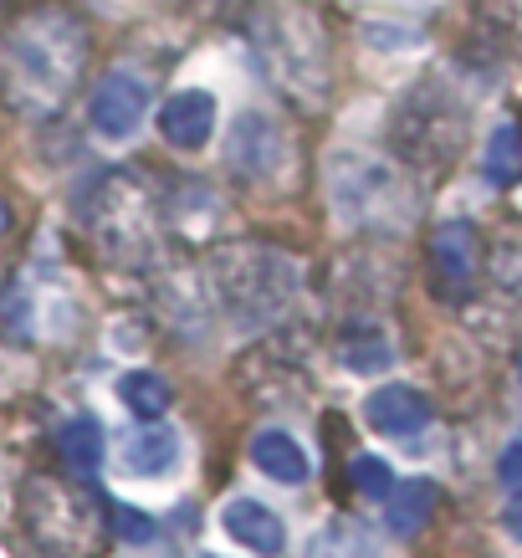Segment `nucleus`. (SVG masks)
I'll use <instances>...</instances> for the list:
<instances>
[{
	"label": "nucleus",
	"instance_id": "1",
	"mask_svg": "<svg viewBox=\"0 0 522 558\" xmlns=\"http://www.w3.org/2000/svg\"><path fill=\"white\" fill-rule=\"evenodd\" d=\"M83 21L72 11H57V5H36L0 36V98L26 119H47L68 102L72 83L83 77Z\"/></svg>",
	"mask_w": 522,
	"mask_h": 558
},
{
	"label": "nucleus",
	"instance_id": "2",
	"mask_svg": "<svg viewBox=\"0 0 522 558\" xmlns=\"http://www.w3.org/2000/svg\"><path fill=\"white\" fill-rule=\"evenodd\" d=\"M21 518L32 527V538L41 548H51L57 558H93L98 554L108 518L93 497L72 492L68 482H51V476H32L21 492Z\"/></svg>",
	"mask_w": 522,
	"mask_h": 558
},
{
	"label": "nucleus",
	"instance_id": "3",
	"mask_svg": "<svg viewBox=\"0 0 522 558\" xmlns=\"http://www.w3.org/2000/svg\"><path fill=\"white\" fill-rule=\"evenodd\" d=\"M436 134L461 144V138H466V119H461V108H456L440 87H425V93H415V98L400 108V119H394V144H400L410 159L451 165V149H446Z\"/></svg>",
	"mask_w": 522,
	"mask_h": 558
},
{
	"label": "nucleus",
	"instance_id": "4",
	"mask_svg": "<svg viewBox=\"0 0 522 558\" xmlns=\"http://www.w3.org/2000/svg\"><path fill=\"white\" fill-rule=\"evenodd\" d=\"M144 113H149V87L134 72H108L87 102V119L102 138H129L144 123Z\"/></svg>",
	"mask_w": 522,
	"mask_h": 558
},
{
	"label": "nucleus",
	"instance_id": "5",
	"mask_svg": "<svg viewBox=\"0 0 522 558\" xmlns=\"http://www.w3.org/2000/svg\"><path fill=\"white\" fill-rule=\"evenodd\" d=\"M364 421H369L379 436H415V430L430 425V400L410 385H385L364 400Z\"/></svg>",
	"mask_w": 522,
	"mask_h": 558
},
{
	"label": "nucleus",
	"instance_id": "6",
	"mask_svg": "<svg viewBox=\"0 0 522 558\" xmlns=\"http://www.w3.org/2000/svg\"><path fill=\"white\" fill-rule=\"evenodd\" d=\"M220 527H226V533H231L241 548H252V554H262V558H277L287 548L282 518H277L271 508H262V502H252V497L226 502V512H220Z\"/></svg>",
	"mask_w": 522,
	"mask_h": 558
},
{
	"label": "nucleus",
	"instance_id": "7",
	"mask_svg": "<svg viewBox=\"0 0 522 558\" xmlns=\"http://www.w3.org/2000/svg\"><path fill=\"white\" fill-rule=\"evenodd\" d=\"M210 129H216V98L210 93H180L159 113V134L174 149H201L205 138H210Z\"/></svg>",
	"mask_w": 522,
	"mask_h": 558
},
{
	"label": "nucleus",
	"instance_id": "8",
	"mask_svg": "<svg viewBox=\"0 0 522 558\" xmlns=\"http://www.w3.org/2000/svg\"><path fill=\"white\" fill-rule=\"evenodd\" d=\"M174 466H180V436L165 421H149L123 440V472L129 476H169Z\"/></svg>",
	"mask_w": 522,
	"mask_h": 558
},
{
	"label": "nucleus",
	"instance_id": "9",
	"mask_svg": "<svg viewBox=\"0 0 522 558\" xmlns=\"http://www.w3.org/2000/svg\"><path fill=\"white\" fill-rule=\"evenodd\" d=\"M430 262H436L440 288H451V298H456V292L472 282V271H476V231L466 226V220L440 226L436 241H430Z\"/></svg>",
	"mask_w": 522,
	"mask_h": 558
},
{
	"label": "nucleus",
	"instance_id": "10",
	"mask_svg": "<svg viewBox=\"0 0 522 558\" xmlns=\"http://www.w3.org/2000/svg\"><path fill=\"white\" fill-rule=\"evenodd\" d=\"M252 461H256V472L271 476V482H287V487L307 482V457H303V446L287 436V430H262V436L252 440Z\"/></svg>",
	"mask_w": 522,
	"mask_h": 558
},
{
	"label": "nucleus",
	"instance_id": "11",
	"mask_svg": "<svg viewBox=\"0 0 522 558\" xmlns=\"http://www.w3.org/2000/svg\"><path fill=\"white\" fill-rule=\"evenodd\" d=\"M57 457L72 476H93L102 466V425L93 415H77L57 430Z\"/></svg>",
	"mask_w": 522,
	"mask_h": 558
},
{
	"label": "nucleus",
	"instance_id": "12",
	"mask_svg": "<svg viewBox=\"0 0 522 558\" xmlns=\"http://www.w3.org/2000/svg\"><path fill=\"white\" fill-rule=\"evenodd\" d=\"M482 174L491 185H522V119H507L491 129L487 149H482Z\"/></svg>",
	"mask_w": 522,
	"mask_h": 558
},
{
	"label": "nucleus",
	"instance_id": "13",
	"mask_svg": "<svg viewBox=\"0 0 522 558\" xmlns=\"http://www.w3.org/2000/svg\"><path fill=\"white\" fill-rule=\"evenodd\" d=\"M389 502V533H400V538H415L425 527V518L436 512V487L430 482H394V492L385 497Z\"/></svg>",
	"mask_w": 522,
	"mask_h": 558
},
{
	"label": "nucleus",
	"instance_id": "14",
	"mask_svg": "<svg viewBox=\"0 0 522 558\" xmlns=\"http://www.w3.org/2000/svg\"><path fill=\"white\" fill-rule=\"evenodd\" d=\"M231 165H236L241 174H267L271 165H277V134L267 129V119L262 113H252V119H241V129L231 134Z\"/></svg>",
	"mask_w": 522,
	"mask_h": 558
},
{
	"label": "nucleus",
	"instance_id": "15",
	"mask_svg": "<svg viewBox=\"0 0 522 558\" xmlns=\"http://www.w3.org/2000/svg\"><path fill=\"white\" fill-rule=\"evenodd\" d=\"M119 400L134 410V415L154 421V415H165L169 410V385L159 379V374H149V369H134V374H123L119 379Z\"/></svg>",
	"mask_w": 522,
	"mask_h": 558
},
{
	"label": "nucleus",
	"instance_id": "16",
	"mask_svg": "<svg viewBox=\"0 0 522 558\" xmlns=\"http://www.w3.org/2000/svg\"><path fill=\"white\" fill-rule=\"evenodd\" d=\"M349 482L359 487V497H374V502H385L389 492H394V472H389L379 457H369V451H359V457L349 461Z\"/></svg>",
	"mask_w": 522,
	"mask_h": 558
},
{
	"label": "nucleus",
	"instance_id": "17",
	"mask_svg": "<svg viewBox=\"0 0 522 558\" xmlns=\"http://www.w3.org/2000/svg\"><path fill=\"white\" fill-rule=\"evenodd\" d=\"M108 518H113V533H119L123 543H149V538H154V523L144 518V512H134V508H113Z\"/></svg>",
	"mask_w": 522,
	"mask_h": 558
},
{
	"label": "nucleus",
	"instance_id": "18",
	"mask_svg": "<svg viewBox=\"0 0 522 558\" xmlns=\"http://www.w3.org/2000/svg\"><path fill=\"white\" fill-rule=\"evenodd\" d=\"M497 472H502V482H507L512 492H522V440L502 451V466H497Z\"/></svg>",
	"mask_w": 522,
	"mask_h": 558
},
{
	"label": "nucleus",
	"instance_id": "19",
	"mask_svg": "<svg viewBox=\"0 0 522 558\" xmlns=\"http://www.w3.org/2000/svg\"><path fill=\"white\" fill-rule=\"evenodd\" d=\"M349 369H369V364H385L389 359V349H349Z\"/></svg>",
	"mask_w": 522,
	"mask_h": 558
},
{
	"label": "nucleus",
	"instance_id": "20",
	"mask_svg": "<svg viewBox=\"0 0 522 558\" xmlns=\"http://www.w3.org/2000/svg\"><path fill=\"white\" fill-rule=\"evenodd\" d=\"M502 527L512 533V538H522V497H512L507 502V512H502Z\"/></svg>",
	"mask_w": 522,
	"mask_h": 558
},
{
	"label": "nucleus",
	"instance_id": "21",
	"mask_svg": "<svg viewBox=\"0 0 522 558\" xmlns=\"http://www.w3.org/2000/svg\"><path fill=\"white\" fill-rule=\"evenodd\" d=\"M5 226H11V210H5V201H0V236H5Z\"/></svg>",
	"mask_w": 522,
	"mask_h": 558
},
{
	"label": "nucleus",
	"instance_id": "22",
	"mask_svg": "<svg viewBox=\"0 0 522 558\" xmlns=\"http://www.w3.org/2000/svg\"><path fill=\"white\" fill-rule=\"evenodd\" d=\"M518 379H522V364H518Z\"/></svg>",
	"mask_w": 522,
	"mask_h": 558
}]
</instances>
